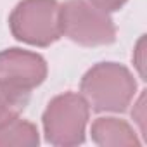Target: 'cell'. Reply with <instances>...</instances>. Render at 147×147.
Returning a JSON list of instances; mask_svg holds the SVG:
<instances>
[{
    "instance_id": "cell-1",
    "label": "cell",
    "mask_w": 147,
    "mask_h": 147,
    "mask_svg": "<svg viewBox=\"0 0 147 147\" xmlns=\"http://www.w3.org/2000/svg\"><path fill=\"white\" fill-rule=\"evenodd\" d=\"M82 92L95 111H125L135 94V80L126 67L104 62L85 75Z\"/></svg>"
},
{
    "instance_id": "cell-2",
    "label": "cell",
    "mask_w": 147,
    "mask_h": 147,
    "mask_svg": "<svg viewBox=\"0 0 147 147\" xmlns=\"http://www.w3.org/2000/svg\"><path fill=\"white\" fill-rule=\"evenodd\" d=\"M11 30L26 43L50 45L62 33L61 7L55 0H23L11 16Z\"/></svg>"
},
{
    "instance_id": "cell-3",
    "label": "cell",
    "mask_w": 147,
    "mask_h": 147,
    "mask_svg": "<svg viewBox=\"0 0 147 147\" xmlns=\"http://www.w3.org/2000/svg\"><path fill=\"white\" fill-rule=\"evenodd\" d=\"M87 119L88 106L83 97L76 94L59 95L43 114L45 137L55 145H76L83 142Z\"/></svg>"
},
{
    "instance_id": "cell-4",
    "label": "cell",
    "mask_w": 147,
    "mask_h": 147,
    "mask_svg": "<svg viewBox=\"0 0 147 147\" xmlns=\"http://www.w3.org/2000/svg\"><path fill=\"white\" fill-rule=\"evenodd\" d=\"M61 30L82 45H104L114 40V24L104 11L83 0H69L61 7Z\"/></svg>"
},
{
    "instance_id": "cell-5",
    "label": "cell",
    "mask_w": 147,
    "mask_h": 147,
    "mask_svg": "<svg viewBox=\"0 0 147 147\" xmlns=\"http://www.w3.org/2000/svg\"><path fill=\"white\" fill-rule=\"evenodd\" d=\"M45 75L47 66L40 55L19 49L0 52V82L30 90L40 85Z\"/></svg>"
},
{
    "instance_id": "cell-6",
    "label": "cell",
    "mask_w": 147,
    "mask_h": 147,
    "mask_svg": "<svg viewBox=\"0 0 147 147\" xmlns=\"http://www.w3.org/2000/svg\"><path fill=\"white\" fill-rule=\"evenodd\" d=\"M92 137L100 145H113V147H131L138 145V138L135 137L133 130L121 119L116 118H100L92 126Z\"/></svg>"
},
{
    "instance_id": "cell-7",
    "label": "cell",
    "mask_w": 147,
    "mask_h": 147,
    "mask_svg": "<svg viewBox=\"0 0 147 147\" xmlns=\"http://www.w3.org/2000/svg\"><path fill=\"white\" fill-rule=\"evenodd\" d=\"M30 92L12 83L0 82V128L18 119L24 106L28 104Z\"/></svg>"
},
{
    "instance_id": "cell-8",
    "label": "cell",
    "mask_w": 147,
    "mask_h": 147,
    "mask_svg": "<svg viewBox=\"0 0 147 147\" xmlns=\"http://www.w3.org/2000/svg\"><path fill=\"white\" fill-rule=\"evenodd\" d=\"M38 131L28 121H18L0 128V145H36Z\"/></svg>"
},
{
    "instance_id": "cell-9",
    "label": "cell",
    "mask_w": 147,
    "mask_h": 147,
    "mask_svg": "<svg viewBox=\"0 0 147 147\" xmlns=\"http://www.w3.org/2000/svg\"><path fill=\"white\" fill-rule=\"evenodd\" d=\"M90 2H92L94 7H97V9L107 12V11H116V9H119V7L126 2V0H90Z\"/></svg>"
},
{
    "instance_id": "cell-10",
    "label": "cell",
    "mask_w": 147,
    "mask_h": 147,
    "mask_svg": "<svg viewBox=\"0 0 147 147\" xmlns=\"http://www.w3.org/2000/svg\"><path fill=\"white\" fill-rule=\"evenodd\" d=\"M144 100H145V97L142 95V97L138 99V102H137L135 109H133V118L137 119V123H138V126H140L142 133L145 135V114H144Z\"/></svg>"
},
{
    "instance_id": "cell-11",
    "label": "cell",
    "mask_w": 147,
    "mask_h": 147,
    "mask_svg": "<svg viewBox=\"0 0 147 147\" xmlns=\"http://www.w3.org/2000/svg\"><path fill=\"white\" fill-rule=\"evenodd\" d=\"M144 43H145V40L140 38V42L137 45V50H135V64L138 67L140 76H145V71H144Z\"/></svg>"
}]
</instances>
